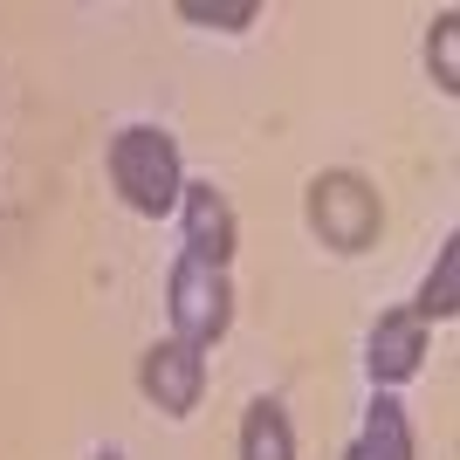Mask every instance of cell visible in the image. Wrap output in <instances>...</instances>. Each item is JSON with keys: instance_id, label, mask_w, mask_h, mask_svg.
Instances as JSON below:
<instances>
[{"instance_id": "8fae6325", "label": "cell", "mask_w": 460, "mask_h": 460, "mask_svg": "<svg viewBox=\"0 0 460 460\" xmlns=\"http://www.w3.org/2000/svg\"><path fill=\"white\" fill-rule=\"evenodd\" d=\"M179 21H192V28H220V35H241V28L261 21V7H254V0H179Z\"/></svg>"}, {"instance_id": "3957f363", "label": "cell", "mask_w": 460, "mask_h": 460, "mask_svg": "<svg viewBox=\"0 0 460 460\" xmlns=\"http://www.w3.org/2000/svg\"><path fill=\"white\" fill-rule=\"evenodd\" d=\"M165 309H172V337L192 350H213L234 323V282L227 269H213L199 254H179L165 275Z\"/></svg>"}, {"instance_id": "30bf717a", "label": "cell", "mask_w": 460, "mask_h": 460, "mask_svg": "<svg viewBox=\"0 0 460 460\" xmlns=\"http://www.w3.org/2000/svg\"><path fill=\"white\" fill-rule=\"evenodd\" d=\"M426 69L440 83V96H460V14L440 7L433 14V35H426Z\"/></svg>"}, {"instance_id": "ba28073f", "label": "cell", "mask_w": 460, "mask_h": 460, "mask_svg": "<svg viewBox=\"0 0 460 460\" xmlns=\"http://www.w3.org/2000/svg\"><path fill=\"white\" fill-rule=\"evenodd\" d=\"M420 323H454L460 316V234H447L440 254H433V275L420 282V303H412Z\"/></svg>"}, {"instance_id": "5b68a950", "label": "cell", "mask_w": 460, "mask_h": 460, "mask_svg": "<svg viewBox=\"0 0 460 460\" xmlns=\"http://www.w3.org/2000/svg\"><path fill=\"white\" fill-rule=\"evenodd\" d=\"M179 220H186V254H199V261H213V269H227V261H234L241 227H234V207H227V192L213 186V179H186V192H179Z\"/></svg>"}, {"instance_id": "52a82bcc", "label": "cell", "mask_w": 460, "mask_h": 460, "mask_svg": "<svg viewBox=\"0 0 460 460\" xmlns=\"http://www.w3.org/2000/svg\"><path fill=\"white\" fill-rule=\"evenodd\" d=\"M371 460H420V440H412V420H405V405L392 392H371L365 405V433H358Z\"/></svg>"}, {"instance_id": "277c9868", "label": "cell", "mask_w": 460, "mask_h": 460, "mask_svg": "<svg viewBox=\"0 0 460 460\" xmlns=\"http://www.w3.org/2000/svg\"><path fill=\"white\" fill-rule=\"evenodd\" d=\"M137 385L165 420H186V412H199V392H207V350L165 337V344H152L137 358Z\"/></svg>"}, {"instance_id": "7a4b0ae2", "label": "cell", "mask_w": 460, "mask_h": 460, "mask_svg": "<svg viewBox=\"0 0 460 460\" xmlns=\"http://www.w3.org/2000/svg\"><path fill=\"white\" fill-rule=\"evenodd\" d=\"M303 213H309V234L337 254H365L371 241H378V227H385L378 192L358 172H316L309 192H303Z\"/></svg>"}, {"instance_id": "7c38bea8", "label": "cell", "mask_w": 460, "mask_h": 460, "mask_svg": "<svg viewBox=\"0 0 460 460\" xmlns=\"http://www.w3.org/2000/svg\"><path fill=\"white\" fill-rule=\"evenodd\" d=\"M344 460H371V454H365V447H358V440H350V447H344Z\"/></svg>"}, {"instance_id": "9c48e42d", "label": "cell", "mask_w": 460, "mask_h": 460, "mask_svg": "<svg viewBox=\"0 0 460 460\" xmlns=\"http://www.w3.org/2000/svg\"><path fill=\"white\" fill-rule=\"evenodd\" d=\"M241 460H296V433L275 399H254L241 420Z\"/></svg>"}, {"instance_id": "6da1fadb", "label": "cell", "mask_w": 460, "mask_h": 460, "mask_svg": "<svg viewBox=\"0 0 460 460\" xmlns=\"http://www.w3.org/2000/svg\"><path fill=\"white\" fill-rule=\"evenodd\" d=\"M111 186L117 199L145 220H165L179 213V192H186V165H179V137L158 131V124H124L111 137Z\"/></svg>"}, {"instance_id": "4fadbf2b", "label": "cell", "mask_w": 460, "mask_h": 460, "mask_svg": "<svg viewBox=\"0 0 460 460\" xmlns=\"http://www.w3.org/2000/svg\"><path fill=\"white\" fill-rule=\"evenodd\" d=\"M96 460H124V454H96Z\"/></svg>"}, {"instance_id": "8992f818", "label": "cell", "mask_w": 460, "mask_h": 460, "mask_svg": "<svg viewBox=\"0 0 460 460\" xmlns=\"http://www.w3.org/2000/svg\"><path fill=\"white\" fill-rule=\"evenodd\" d=\"M420 358H426V323L412 316V309H385L378 323H371V337H365V371H371V385H378V392L405 385L412 371H420Z\"/></svg>"}]
</instances>
